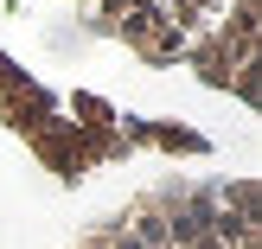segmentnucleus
I'll return each instance as SVG.
<instances>
[{
  "label": "nucleus",
  "instance_id": "f257e3e1",
  "mask_svg": "<svg viewBox=\"0 0 262 249\" xmlns=\"http://www.w3.org/2000/svg\"><path fill=\"white\" fill-rule=\"evenodd\" d=\"M115 38L147 64H186V71L256 96V0H83Z\"/></svg>",
  "mask_w": 262,
  "mask_h": 249
},
{
  "label": "nucleus",
  "instance_id": "f03ea898",
  "mask_svg": "<svg viewBox=\"0 0 262 249\" xmlns=\"http://www.w3.org/2000/svg\"><path fill=\"white\" fill-rule=\"evenodd\" d=\"M77 249H262L256 179H166L102 217Z\"/></svg>",
  "mask_w": 262,
  "mask_h": 249
}]
</instances>
